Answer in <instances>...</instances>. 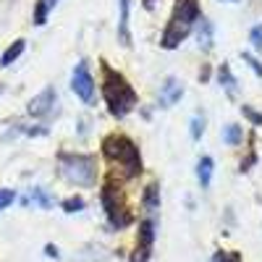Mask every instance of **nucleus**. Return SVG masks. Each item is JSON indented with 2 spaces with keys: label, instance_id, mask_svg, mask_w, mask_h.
Wrapping results in <instances>:
<instances>
[{
  "label": "nucleus",
  "instance_id": "obj_1",
  "mask_svg": "<svg viewBox=\"0 0 262 262\" xmlns=\"http://www.w3.org/2000/svg\"><path fill=\"white\" fill-rule=\"evenodd\" d=\"M102 97L113 118H126L137 107V92L126 81L123 74L113 71L111 66H102Z\"/></svg>",
  "mask_w": 262,
  "mask_h": 262
},
{
  "label": "nucleus",
  "instance_id": "obj_2",
  "mask_svg": "<svg viewBox=\"0 0 262 262\" xmlns=\"http://www.w3.org/2000/svg\"><path fill=\"white\" fill-rule=\"evenodd\" d=\"M202 18V8H200V0H176L170 13V21L160 37V48L173 50L179 48L181 42L189 37V32L194 29V24Z\"/></svg>",
  "mask_w": 262,
  "mask_h": 262
},
{
  "label": "nucleus",
  "instance_id": "obj_3",
  "mask_svg": "<svg viewBox=\"0 0 262 262\" xmlns=\"http://www.w3.org/2000/svg\"><path fill=\"white\" fill-rule=\"evenodd\" d=\"M102 152L105 158L121 165L123 173L131 176H139L142 173V155H139V147L134 144V139H128L126 134H107L102 139Z\"/></svg>",
  "mask_w": 262,
  "mask_h": 262
},
{
  "label": "nucleus",
  "instance_id": "obj_4",
  "mask_svg": "<svg viewBox=\"0 0 262 262\" xmlns=\"http://www.w3.org/2000/svg\"><path fill=\"white\" fill-rule=\"evenodd\" d=\"M60 173L76 186H92L97 179V160L92 155H79V152H63Z\"/></svg>",
  "mask_w": 262,
  "mask_h": 262
},
{
  "label": "nucleus",
  "instance_id": "obj_5",
  "mask_svg": "<svg viewBox=\"0 0 262 262\" xmlns=\"http://www.w3.org/2000/svg\"><path fill=\"white\" fill-rule=\"evenodd\" d=\"M100 200H102V207L107 212V221H111L113 228H123L131 223V215L126 210V205L118 200V189L113 184H105L102 186V194H100Z\"/></svg>",
  "mask_w": 262,
  "mask_h": 262
},
{
  "label": "nucleus",
  "instance_id": "obj_6",
  "mask_svg": "<svg viewBox=\"0 0 262 262\" xmlns=\"http://www.w3.org/2000/svg\"><path fill=\"white\" fill-rule=\"evenodd\" d=\"M71 90L74 95L81 100V102H92L95 97V79L90 74V66H86V60H79L76 69L71 74Z\"/></svg>",
  "mask_w": 262,
  "mask_h": 262
},
{
  "label": "nucleus",
  "instance_id": "obj_7",
  "mask_svg": "<svg viewBox=\"0 0 262 262\" xmlns=\"http://www.w3.org/2000/svg\"><path fill=\"white\" fill-rule=\"evenodd\" d=\"M55 102H58L55 90H53V86H45V90H42L37 97H32V100H29L27 111H29V116L42 118V116H50V113L55 111Z\"/></svg>",
  "mask_w": 262,
  "mask_h": 262
},
{
  "label": "nucleus",
  "instance_id": "obj_8",
  "mask_svg": "<svg viewBox=\"0 0 262 262\" xmlns=\"http://www.w3.org/2000/svg\"><path fill=\"white\" fill-rule=\"evenodd\" d=\"M184 97V84L179 79H165V84L160 86V95H158V105L160 107H170V105H176L179 100Z\"/></svg>",
  "mask_w": 262,
  "mask_h": 262
},
{
  "label": "nucleus",
  "instance_id": "obj_9",
  "mask_svg": "<svg viewBox=\"0 0 262 262\" xmlns=\"http://www.w3.org/2000/svg\"><path fill=\"white\" fill-rule=\"evenodd\" d=\"M215 42V29H212V21L207 18H200V27H196V45H200V50H210Z\"/></svg>",
  "mask_w": 262,
  "mask_h": 262
},
{
  "label": "nucleus",
  "instance_id": "obj_10",
  "mask_svg": "<svg viewBox=\"0 0 262 262\" xmlns=\"http://www.w3.org/2000/svg\"><path fill=\"white\" fill-rule=\"evenodd\" d=\"M152 242H155V223H152V221H142L139 223V236H137V249L152 252Z\"/></svg>",
  "mask_w": 262,
  "mask_h": 262
},
{
  "label": "nucleus",
  "instance_id": "obj_11",
  "mask_svg": "<svg viewBox=\"0 0 262 262\" xmlns=\"http://www.w3.org/2000/svg\"><path fill=\"white\" fill-rule=\"evenodd\" d=\"M121 6V18H118V39L121 45H131V34H128V8H131V0H118Z\"/></svg>",
  "mask_w": 262,
  "mask_h": 262
},
{
  "label": "nucleus",
  "instance_id": "obj_12",
  "mask_svg": "<svg viewBox=\"0 0 262 262\" xmlns=\"http://www.w3.org/2000/svg\"><path fill=\"white\" fill-rule=\"evenodd\" d=\"M142 205L147 212H155L160 210V186L158 184H147L144 194H142Z\"/></svg>",
  "mask_w": 262,
  "mask_h": 262
},
{
  "label": "nucleus",
  "instance_id": "obj_13",
  "mask_svg": "<svg viewBox=\"0 0 262 262\" xmlns=\"http://www.w3.org/2000/svg\"><path fill=\"white\" fill-rule=\"evenodd\" d=\"M212 170H215V163H212V158H200V163H196V179H200V184H202V189H207L210 186V181H212Z\"/></svg>",
  "mask_w": 262,
  "mask_h": 262
},
{
  "label": "nucleus",
  "instance_id": "obj_14",
  "mask_svg": "<svg viewBox=\"0 0 262 262\" xmlns=\"http://www.w3.org/2000/svg\"><path fill=\"white\" fill-rule=\"evenodd\" d=\"M55 3H58V0H37V6H34V24L37 27H42L48 21V16L55 8Z\"/></svg>",
  "mask_w": 262,
  "mask_h": 262
},
{
  "label": "nucleus",
  "instance_id": "obj_15",
  "mask_svg": "<svg viewBox=\"0 0 262 262\" xmlns=\"http://www.w3.org/2000/svg\"><path fill=\"white\" fill-rule=\"evenodd\" d=\"M24 48H27V42H24V39H16L13 45H11V48L3 53V55H0V66L6 69V66H11L13 60H18V55L24 53Z\"/></svg>",
  "mask_w": 262,
  "mask_h": 262
},
{
  "label": "nucleus",
  "instance_id": "obj_16",
  "mask_svg": "<svg viewBox=\"0 0 262 262\" xmlns=\"http://www.w3.org/2000/svg\"><path fill=\"white\" fill-rule=\"evenodd\" d=\"M217 81H221V86H223L228 95H236V79H233V74H231V69H228L226 63L217 69Z\"/></svg>",
  "mask_w": 262,
  "mask_h": 262
},
{
  "label": "nucleus",
  "instance_id": "obj_17",
  "mask_svg": "<svg viewBox=\"0 0 262 262\" xmlns=\"http://www.w3.org/2000/svg\"><path fill=\"white\" fill-rule=\"evenodd\" d=\"M29 202H34V205H39V207H53V200H50V196L45 194V191H42L39 186H34L32 191H29V196H24V205H29Z\"/></svg>",
  "mask_w": 262,
  "mask_h": 262
},
{
  "label": "nucleus",
  "instance_id": "obj_18",
  "mask_svg": "<svg viewBox=\"0 0 262 262\" xmlns=\"http://www.w3.org/2000/svg\"><path fill=\"white\" fill-rule=\"evenodd\" d=\"M244 139V131H242V126H236V123H228L226 128H223V142L226 144H238V142H242Z\"/></svg>",
  "mask_w": 262,
  "mask_h": 262
},
{
  "label": "nucleus",
  "instance_id": "obj_19",
  "mask_svg": "<svg viewBox=\"0 0 262 262\" xmlns=\"http://www.w3.org/2000/svg\"><path fill=\"white\" fill-rule=\"evenodd\" d=\"M242 116H244L252 126H262V113H257L252 105H242Z\"/></svg>",
  "mask_w": 262,
  "mask_h": 262
},
{
  "label": "nucleus",
  "instance_id": "obj_20",
  "mask_svg": "<svg viewBox=\"0 0 262 262\" xmlns=\"http://www.w3.org/2000/svg\"><path fill=\"white\" fill-rule=\"evenodd\" d=\"M63 210L66 212H79V210H84V200L81 196H69V200L63 202Z\"/></svg>",
  "mask_w": 262,
  "mask_h": 262
},
{
  "label": "nucleus",
  "instance_id": "obj_21",
  "mask_svg": "<svg viewBox=\"0 0 262 262\" xmlns=\"http://www.w3.org/2000/svg\"><path fill=\"white\" fill-rule=\"evenodd\" d=\"M205 134V118L202 116H194L191 118V139H200Z\"/></svg>",
  "mask_w": 262,
  "mask_h": 262
},
{
  "label": "nucleus",
  "instance_id": "obj_22",
  "mask_svg": "<svg viewBox=\"0 0 262 262\" xmlns=\"http://www.w3.org/2000/svg\"><path fill=\"white\" fill-rule=\"evenodd\" d=\"M249 42H252V48H254V50H262V24L252 27V32H249Z\"/></svg>",
  "mask_w": 262,
  "mask_h": 262
},
{
  "label": "nucleus",
  "instance_id": "obj_23",
  "mask_svg": "<svg viewBox=\"0 0 262 262\" xmlns=\"http://www.w3.org/2000/svg\"><path fill=\"white\" fill-rule=\"evenodd\" d=\"M13 200H16L13 189H0V210H6L8 205H13Z\"/></svg>",
  "mask_w": 262,
  "mask_h": 262
},
{
  "label": "nucleus",
  "instance_id": "obj_24",
  "mask_svg": "<svg viewBox=\"0 0 262 262\" xmlns=\"http://www.w3.org/2000/svg\"><path fill=\"white\" fill-rule=\"evenodd\" d=\"M242 58H244V63H249V66H252V71H254V74L262 79V63H259L252 53H242Z\"/></svg>",
  "mask_w": 262,
  "mask_h": 262
},
{
  "label": "nucleus",
  "instance_id": "obj_25",
  "mask_svg": "<svg viewBox=\"0 0 262 262\" xmlns=\"http://www.w3.org/2000/svg\"><path fill=\"white\" fill-rule=\"evenodd\" d=\"M212 262H238V254H233V252H217L212 257Z\"/></svg>",
  "mask_w": 262,
  "mask_h": 262
},
{
  "label": "nucleus",
  "instance_id": "obj_26",
  "mask_svg": "<svg viewBox=\"0 0 262 262\" xmlns=\"http://www.w3.org/2000/svg\"><path fill=\"white\" fill-rule=\"evenodd\" d=\"M48 254H50V257H58V249H55L53 244H48Z\"/></svg>",
  "mask_w": 262,
  "mask_h": 262
},
{
  "label": "nucleus",
  "instance_id": "obj_27",
  "mask_svg": "<svg viewBox=\"0 0 262 262\" xmlns=\"http://www.w3.org/2000/svg\"><path fill=\"white\" fill-rule=\"evenodd\" d=\"M155 3H158V0H144V6H147V8H152Z\"/></svg>",
  "mask_w": 262,
  "mask_h": 262
},
{
  "label": "nucleus",
  "instance_id": "obj_28",
  "mask_svg": "<svg viewBox=\"0 0 262 262\" xmlns=\"http://www.w3.org/2000/svg\"><path fill=\"white\" fill-rule=\"evenodd\" d=\"M226 3H236V0H226Z\"/></svg>",
  "mask_w": 262,
  "mask_h": 262
}]
</instances>
